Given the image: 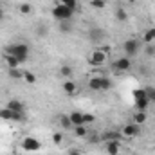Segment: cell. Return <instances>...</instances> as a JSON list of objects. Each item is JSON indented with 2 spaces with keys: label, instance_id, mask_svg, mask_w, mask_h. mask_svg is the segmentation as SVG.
<instances>
[{
  "label": "cell",
  "instance_id": "obj_4",
  "mask_svg": "<svg viewBox=\"0 0 155 155\" xmlns=\"http://www.w3.org/2000/svg\"><path fill=\"white\" fill-rule=\"evenodd\" d=\"M22 150H25V152H38L40 148H41V143H40L38 139L35 137V135H25L24 139H22Z\"/></svg>",
  "mask_w": 155,
  "mask_h": 155
},
{
  "label": "cell",
  "instance_id": "obj_29",
  "mask_svg": "<svg viewBox=\"0 0 155 155\" xmlns=\"http://www.w3.org/2000/svg\"><path fill=\"white\" fill-rule=\"evenodd\" d=\"M74 132H76V135H78V137H87V128H85V124L74 126Z\"/></svg>",
  "mask_w": 155,
  "mask_h": 155
},
{
  "label": "cell",
  "instance_id": "obj_24",
  "mask_svg": "<svg viewBox=\"0 0 155 155\" xmlns=\"http://www.w3.org/2000/svg\"><path fill=\"white\" fill-rule=\"evenodd\" d=\"M24 81H25V83H29V85L36 83V74H35V72H31V71H24Z\"/></svg>",
  "mask_w": 155,
  "mask_h": 155
},
{
  "label": "cell",
  "instance_id": "obj_36",
  "mask_svg": "<svg viewBox=\"0 0 155 155\" xmlns=\"http://www.w3.org/2000/svg\"><path fill=\"white\" fill-rule=\"evenodd\" d=\"M96 121V116L94 114H83V123L88 124V123H94Z\"/></svg>",
  "mask_w": 155,
  "mask_h": 155
},
{
  "label": "cell",
  "instance_id": "obj_17",
  "mask_svg": "<svg viewBox=\"0 0 155 155\" xmlns=\"http://www.w3.org/2000/svg\"><path fill=\"white\" fill-rule=\"evenodd\" d=\"M88 38L92 40V41H99V40L105 38V31L103 29H92L90 35H88Z\"/></svg>",
  "mask_w": 155,
  "mask_h": 155
},
{
  "label": "cell",
  "instance_id": "obj_19",
  "mask_svg": "<svg viewBox=\"0 0 155 155\" xmlns=\"http://www.w3.org/2000/svg\"><path fill=\"white\" fill-rule=\"evenodd\" d=\"M60 74L63 78H67V79H71V78H72V67H71L69 63H63L61 69H60Z\"/></svg>",
  "mask_w": 155,
  "mask_h": 155
},
{
  "label": "cell",
  "instance_id": "obj_37",
  "mask_svg": "<svg viewBox=\"0 0 155 155\" xmlns=\"http://www.w3.org/2000/svg\"><path fill=\"white\" fill-rule=\"evenodd\" d=\"M97 49H99V51H103L105 54H108V52H110V47H108V45H101V47H97Z\"/></svg>",
  "mask_w": 155,
  "mask_h": 155
},
{
  "label": "cell",
  "instance_id": "obj_2",
  "mask_svg": "<svg viewBox=\"0 0 155 155\" xmlns=\"http://www.w3.org/2000/svg\"><path fill=\"white\" fill-rule=\"evenodd\" d=\"M74 9H71V7H67V5H63V4H58V5H54V9H52V16L58 20V22H65V20H71L72 16H74Z\"/></svg>",
  "mask_w": 155,
  "mask_h": 155
},
{
  "label": "cell",
  "instance_id": "obj_39",
  "mask_svg": "<svg viewBox=\"0 0 155 155\" xmlns=\"http://www.w3.org/2000/svg\"><path fill=\"white\" fill-rule=\"evenodd\" d=\"M119 155H121V153H119Z\"/></svg>",
  "mask_w": 155,
  "mask_h": 155
},
{
  "label": "cell",
  "instance_id": "obj_15",
  "mask_svg": "<svg viewBox=\"0 0 155 155\" xmlns=\"http://www.w3.org/2000/svg\"><path fill=\"white\" fill-rule=\"evenodd\" d=\"M88 87H90V90H94V92H101V78L99 76H94L88 79Z\"/></svg>",
  "mask_w": 155,
  "mask_h": 155
},
{
  "label": "cell",
  "instance_id": "obj_18",
  "mask_svg": "<svg viewBox=\"0 0 155 155\" xmlns=\"http://www.w3.org/2000/svg\"><path fill=\"white\" fill-rule=\"evenodd\" d=\"M146 112H139V110H135V114H134V121H135V124H144L146 123Z\"/></svg>",
  "mask_w": 155,
  "mask_h": 155
},
{
  "label": "cell",
  "instance_id": "obj_16",
  "mask_svg": "<svg viewBox=\"0 0 155 155\" xmlns=\"http://www.w3.org/2000/svg\"><path fill=\"white\" fill-rule=\"evenodd\" d=\"M150 105H152V103H150L146 97H144V99H135V110H139V112H146Z\"/></svg>",
  "mask_w": 155,
  "mask_h": 155
},
{
  "label": "cell",
  "instance_id": "obj_14",
  "mask_svg": "<svg viewBox=\"0 0 155 155\" xmlns=\"http://www.w3.org/2000/svg\"><path fill=\"white\" fill-rule=\"evenodd\" d=\"M5 107H7L9 110H13V112H24V103L18 101V99H11Z\"/></svg>",
  "mask_w": 155,
  "mask_h": 155
},
{
  "label": "cell",
  "instance_id": "obj_33",
  "mask_svg": "<svg viewBox=\"0 0 155 155\" xmlns=\"http://www.w3.org/2000/svg\"><path fill=\"white\" fill-rule=\"evenodd\" d=\"M52 143L54 144H61L63 143V134L61 132H54L52 134Z\"/></svg>",
  "mask_w": 155,
  "mask_h": 155
},
{
  "label": "cell",
  "instance_id": "obj_30",
  "mask_svg": "<svg viewBox=\"0 0 155 155\" xmlns=\"http://www.w3.org/2000/svg\"><path fill=\"white\" fill-rule=\"evenodd\" d=\"M146 97V90L144 88H135L134 90V99H144Z\"/></svg>",
  "mask_w": 155,
  "mask_h": 155
},
{
  "label": "cell",
  "instance_id": "obj_13",
  "mask_svg": "<svg viewBox=\"0 0 155 155\" xmlns=\"http://www.w3.org/2000/svg\"><path fill=\"white\" fill-rule=\"evenodd\" d=\"M4 58H5V63H7V69H18L22 63L13 56V54H4Z\"/></svg>",
  "mask_w": 155,
  "mask_h": 155
},
{
  "label": "cell",
  "instance_id": "obj_5",
  "mask_svg": "<svg viewBox=\"0 0 155 155\" xmlns=\"http://www.w3.org/2000/svg\"><path fill=\"white\" fill-rule=\"evenodd\" d=\"M139 49H141V43H139L135 38H130V40H126V41L123 43V51H124V54H126L128 58L137 56V54H139Z\"/></svg>",
  "mask_w": 155,
  "mask_h": 155
},
{
  "label": "cell",
  "instance_id": "obj_35",
  "mask_svg": "<svg viewBox=\"0 0 155 155\" xmlns=\"http://www.w3.org/2000/svg\"><path fill=\"white\" fill-rule=\"evenodd\" d=\"M144 52H146V56H150V58L155 56V45H153V43H148V45H146V49H144Z\"/></svg>",
  "mask_w": 155,
  "mask_h": 155
},
{
  "label": "cell",
  "instance_id": "obj_20",
  "mask_svg": "<svg viewBox=\"0 0 155 155\" xmlns=\"http://www.w3.org/2000/svg\"><path fill=\"white\" fill-rule=\"evenodd\" d=\"M116 20L117 22H126L128 20V13L123 7H116Z\"/></svg>",
  "mask_w": 155,
  "mask_h": 155
},
{
  "label": "cell",
  "instance_id": "obj_21",
  "mask_svg": "<svg viewBox=\"0 0 155 155\" xmlns=\"http://www.w3.org/2000/svg\"><path fill=\"white\" fill-rule=\"evenodd\" d=\"M7 74H9L11 79H24V71H20V67L18 69H9Z\"/></svg>",
  "mask_w": 155,
  "mask_h": 155
},
{
  "label": "cell",
  "instance_id": "obj_11",
  "mask_svg": "<svg viewBox=\"0 0 155 155\" xmlns=\"http://www.w3.org/2000/svg\"><path fill=\"white\" fill-rule=\"evenodd\" d=\"M121 139H123V134L121 132H105L103 134V141L105 143H108V141H119L121 143Z\"/></svg>",
  "mask_w": 155,
  "mask_h": 155
},
{
  "label": "cell",
  "instance_id": "obj_3",
  "mask_svg": "<svg viewBox=\"0 0 155 155\" xmlns=\"http://www.w3.org/2000/svg\"><path fill=\"white\" fill-rule=\"evenodd\" d=\"M0 119H2V121L22 123V121H25V116H24V112H13V110H9L7 107H4V108H0Z\"/></svg>",
  "mask_w": 155,
  "mask_h": 155
},
{
  "label": "cell",
  "instance_id": "obj_34",
  "mask_svg": "<svg viewBox=\"0 0 155 155\" xmlns=\"http://www.w3.org/2000/svg\"><path fill=\"white\" fill-rule=\"evenodd\" d=\"M112 87V81L108 78H101V90H110Z\"/></svg>",
  "mask_w": 155,
  "mask_h": 155
},
{
  "label": "cell",
  "instance_id": "obj_6",
  "mask_svg": "<svg viewBox=\"0 0 155 155\" xmlns=\"http://www.w3.org/2000/svg\"><path fill=\"white\" fill-rule=\"evenodd\" d=\"M107 56H108V54H105L103 51L94 49V51L88 54V63H90V65H94V67H99V65H103V63L107 61Z\"/></svg>",
  "mask_w": 155,
  "mask_h": 155
},
{
  "label": "cell",
  "instance_id": "obj_26",
  "mask_svg": "<svg viewBox=\"0 0 155 155\" xmlns=\"http://www.w3.org/2000/svg\"><path fill=\"white\" fill-rule=\"evenodd\" d=\"M153 40H155V27H150V29L144 33V41H146V43H152Z\"/></svg>",
  "mask_w": 155,
  "mask_h": 155
},
{
  "label": "cell",
  "instance_id": "obj_8",
  "mask_svg": "<svg viewBox=\"0 0 155 155\" xmlns=\"http://www.w3.org/2000/svg\"><path fill=\"white\" fill-rule=\"evenodd\" d=\"M105 152H107V155H119L121 153V143L119 141H108L105 144Z\"/></svg>",
  "mask_w": 155,
  "mask_h": 155
},
{
  "label": "cell",
  "instance_id": "obj_22",
  "mask_svg": "<svg viewBox=\"0 0 155 155\" xmlns=\"http://www.w3.org/2000/svg\"><path fill=\"white\" fill-rule=\"evenodd\" d=\"M36 35H38V38H45L49 35V27L45 24H38L36 25Z\"/></svg>",
  "mask_w": 155,
  "mask_h": 155
},
{
  "label": "cell",
  "instance_id": "obj_27",
  "mask_svg": "<svg viewBox=\"0 0 155 155\" xmlns=\"http://www.w3.org/2000/svg\"><path fill=\"white\" fill-rule=\"evenodd\" d=\"M146 90V99L150 101V103H155V87H148V88H144Z\"/></svg>",
  "mask_w": 155,
  "mask_h": 155
},
{
  "label": "cell",
  "instance_id": "obj_7",
  "mask_svg": "<svg viewBox=\"0 0 155 155\" xmlns=\"http://www.w3.org/2000/svg\"><path fill=\"white\" fill-rule=\"evenodd\" d=\"M114 67H116V71L124 72V71H130V67H132V61H130V58H128V56H123V58H117V60H116Z\"/></svg>",
  "mask_w": 155,
  "mask_h": 155
},
{
  "label": "cell",
  "instance_id": "obj_38",
  "mask_svg": "<svg viewBox=\"0 0 155 155\" xmlns=\"http://www.w3.org/2000/svg\"><path fill=\"white\" fill-rule=\"evenodd\" d=\"M2 20H4V9L0 7V22H2Z\"/></svg>",
  "mask_w": 155,
  "mask_h": 155
},
{
  "label": "cell",
  "instance_id": "obj_28",
  "mask_svg": "<svg viewBox=\"0 0 155 155\" xmlns=\"http://www.w3.org/2000/svg\"><path fill=\"white\" fill-rule=\"evenodd\" d=\"M72 25H71V20H65V22H60V31L61 33H71Z\"/></svg>",
  "mask_w": 155,
  "mask_h": 155
},
{
  "label": "cell",
  "instance_id": "obj_32",
  "mask_svg": "<svg viewBox=\"0 0 155 155\" xmlns=\"http://www.w3.org/2000/svg\"><path fill=\"white\" fill-rule=\"evenodd\" d=\"M60 4H63V5H67V7H71V9H78V0H60Z\"/></svg>",
  "mask_w": 155,
  "mask_h": 155
},
{
  "label": "cell",
  "instance_id": "obj_1",
  "mask_svg": "<svg viewBox=\"0 0 155 155\" xmlns=\"http://www.w3.org/2000/svg\"><path fill=\"white\" fill-rule=\"evenodd\" d=\"M4 54H13L20 63H25L29 58V47L27 43H15V45H7L4 49Z\"/></svg>",
  "mask_w": 155,
  "mask_h": 155
},
{
  "label": "cell",
  "instance_id": "obj_9",
  "mask_svg": "<svg viewBox=\"0 0 155 155\" xmlns=\"http://www.w3.org/2000/svg\"><path fill=\"white\" fill-rule=\"evenodd\" d=\"M124 137H137L139 135V124H135V123H132V124H126L124 128H123V132H121Z\"/></svg>",
  "mask_w": 155,
  "mask_h": 155
},
{
  "label": "cell",
  "instance_id": "obj_12",
  "mask_svg": "<svg viewBox=\"0 0 155 155\" xmlns=\"http://www.w3.org/2000/svg\"><path fill=\"white\" fill-rule=\"evenodd\" d=\"M69 117H71V123H72V126L85 124V123H83V114H81V112H78V110L71 112V114H69Z\"/></svg>",
  "mask_w": 155,
  "mask_h": 155
},
{
  "label": "cell",
  "instance_id": "obj_10",
  "mask_svg": "<svg viewBox=\"0 0 155 155\" xmlns=\"http://www.w3.org/2000/svg\"><path fill=\"white\" fill-rule=\"evenodd\" d=\"M61 88H63V92H65V94L72 96V94L76 92L78 87H76V83H74L72 79H65V81H63V85H61Z\"/></svg>",
  "mask_w": 155,
  "mask_h": 155
},
{
  "label": "cell",
  "instance_id": "obj_31",
  "mask_svg": "<svg viewBox=\"0 0 155 155\" xmlns=\"http://www.w3.org/2000/svg\"><path fill=\"white\" fill-rule=\"evenodd\" d=\"M90 5L94 9H103L107 5V0H90Z\"/></svg>",
  "mask_w": 155,
  "mask_h": 155
},
{
  "label": "cell",
  "instance_id": "obj_25",
  "mask_svg": "<svg viewBox=\"0 0 155 155\" xmlns=\"http://www.w3.org/2000/svg\"><path fill=\"white\" fill-rule=\"evenodd\" d=\"M60 124L63 126V130L72 128V123H71V117H69V116H61V117H60Z\"/></svg>",
  "mask_w": 155,
  "mask_h": 155
},
{
  "label": "cell",
  "instance_id": "obj_23",
  "mask_svg": "<svg viewBox=\"0 0 155 155\" xmlns=\"http://www.w3.org/2000/svg\"><path fill=\"white\" fill-rule=\"evenodd\" d=\"M18 11H20V15H31L33 13V5L27 4V2H24V4L18 5Z\"/></svg>",
  "mask_w": 155,
  "mask_h": 155
}]
</instances>
